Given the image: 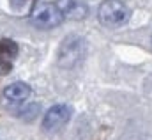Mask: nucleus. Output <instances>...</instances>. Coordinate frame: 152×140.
Listing matches in <instances>:
<instances>
[{
	"label": "nucleus",
	"mask_w": 152,
	"mask_h": 140,
	"mask_svg": "<svg viewBox=\"0 0 152 140\" xmlns=\"http://www.w3.org/2000/svg\"><path fill=\"white\" fill-rule=\"evenodd\" d=\"M64 11L51 2H36L30 11V21L37 29H55L64 21Z\"/></svg>",
	"instance_id": "nucleus-1"
},
{
	"label": "nucleus",
	"mask_w": 152,
	"mask_h": 140,
	"mask_svg": "<svg viewBox=\"0 0 152 140\" xmlns=\"http://www.w3.org/2000/svg\"><path fill=\"white\" fill-rule=\"evenodd\" d=\"M80 48H81V41H80V39H76V37L66 39V41L62 43V50H60V59H62V62L67 64V66H71L73 62H78L80 57H81Z\"/></svg>",
	"instance_id": "nucleus-5"
},
{
	"label": "nucleus",
	"mask_w": 152,
	"mask_h": 140,
	"mask_svg": "<svg viewBox=\"0 0 152 140\" xmlns=\"http://www.w3.org/2000/svg\"><path fill=\"white\" fill-rule=\"evenodd\" d=\"M16 53H18V44L14 41H11V39H2L0 41V55H4L7 59H12V57H16Z\"/></svg>",
	"instance_id": "nucleus-6"
},
{
	"label": "nucleus",
	"mask_w": 152,
	"mask_h": 140,
	"mask_svg": "<svg viewBox=\"0 0 152 140\" xmlns=\"http://www.w3.org/2000/svg\"><path fill=\"white\" fill-rule=\"evenodd\" d=\"M30 96V87L23 82H12L4 89V98L9 103H23Z\"/></svg>",
	"instance_id": "nucleus-4"
},
{
	"label": "nucleus",
	"mask_w": 152,
	"mask_h": 140,
	"mask_svg": "<svg viewBox=\"0 0 152 140\" xmlns=\"http://www.w3.org/2000/svg\"><path fill=\"white\" fill-rule=\"evenodd\" d=\"M69 119H71V106L55 105L46 112V115L42 119V128L48 130V131H57L58 128L67 124Z\"/></svg>",
	"instance_id": "nucleus-3"
},
{
	"label": "nucleus",
	"mask_w": 152,
	"mask_h": 140,
	"mask_svg": "<svg viewBox=\"0 0 152 140\" xmlns=\"http://www.w3.org/2000/svg\"><path fill=\"white\" fill-rule=\"evenodd\" d=\"M11 69H12L11 59H7V57L0 55V76H2V74H7V73H9Z\"/></svg>",
	"instance_id": "nucleus-7"
},
{
	"label": "nucleus",
	"mask_w": 152,
	"mask_h": 140,
	"mask_svg": "<svg viewBox=\"0 0 152 140\" xmlns=\"http://www.w3.org/2000/svg\"><path fill=\"white\" fill-rule=\"evenodd\" d=\"M131 16L129 7L120 0H104L97 9V18L104 27L118 29L127 23Z\"/></svg>",
	"instance_id": "nucleus-2"
}]
</instances>
